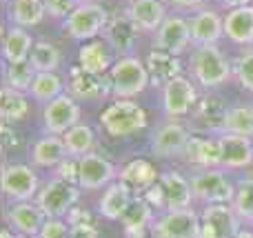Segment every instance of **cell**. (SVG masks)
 <instances>
[{
    "label": "cell",
    "instance_id": "cell-1",
    "mask_svg": "<svg viewBox=\"0 0 253 238\" xmlns=\"http://www.w3.org/2000/svg\"><path fill=\"white\" fill-rule=\"evenodd\" d=\"M187 69L191 74V80L202 89H218L233 80V62L224 56L218 45L191 47Z\"/></svg>",
    "mask_w": 253,
    "mask_h": 238
},
{
    "label": "cell",
    "instance_id": "cell-2",
    "mask_svg": "<svg viewBox=\"0 0 253 238\" xmlns=\"http://www.w3.org/2000/svg\"><path fill=\"white\" fill-rule=\"evenodd\" d=\"M100 125L109 136L114 138H125L131 134L142 132L149 125V116L142 105L135 100H125V98H116L114 102L100 111Z\"/></svg>",
    "mask_w": 253,
    "mask_h": 238
},
{
    "label": "cell",
    "instance_id": "cell-3",
    "mask_svg": "<svg viewBox=\"0 0 253 238\" xmlns=\"http://www.w3.org/2000/svg\"><path fill=\"white\" fill-rule=\"evenodd\" d=\"M107 76H109L114 98H125V100H133L135 96H140L151 85L147 65H144V60H140L135 56L116 58L114 67L109 69Z\"/></svg>",
    "mask_w": 253,
    "mask_h": 238
},
{
    "label": "cell",
    "instance_id": "cell-4",
    "mask_svg": "<svg viewBox=\"0 0 253 238\" xmlns=\"http://www.w3.org/2000/svg\"><path fill=\"white\" fill-rule=\"evenodd\" d=\"M109 18V11L100 2H80L69 18L62 20V31L78 43H89L102 36Z\"/></svg>",
    "mask_w": 253,
    "mask_h": 238
},
{
    "label": "cell",
    "instance_id": "cell-5",
    "mask_svg": "<svg viewBox=\"0 0 253 238\" xmlns=\"http://www.w3.org/2000/svg\"><path fill=\"white\" fill-rule=\"evenodd\" d=\"M193 187V196L205 205H231L236 185L227 176L224 169H193L189 176Z\"/></svg>",
    "mask_w": 253,
    "mask_h": 238
},
{
    "label": "cell",
    "instance_id": "cell-6",
    "mask_svg": "<svg viewBox=\"0 0 253 238\" xmlns=\"http://www.w3.org/2000/svg\"><path fill=\"white\" fill-rule=\"evenodd\" d=\"M198 100H200L198 85L184 74L169 80L162 87V109H165L169 120H178L189 116Z\"/></svg>",
    "mask_w": 253,
    "mask_h": 238
},
{
    "label": "cell",
    "instance_id": "cell-7",
    "mask_svg": "<svg viewBox=\"0 0 253 238\" xmlns=\"http://www.w3.org/2000/svg\"><path fill=\"white\" fill-rule=\"evenodd\" d=\"M78 187L71 185L67 181H60V178H53L49 181L42 190L36 196V205L40 207V212L47 218H62L76 207L78 203Z\"/></svg>",
    "mask_w": 253,
    "mask_h": 238
},
{
    "label": "cell",
    "instance_id": "cell-8",
    "mask_svg": "<svg viewBox=\"0 0 253 238\" xmlns=\"http://www.w3.org/2000/svg\"><path fill=\"white\" fill-rule=\"evenodd\" d=\"M200 214L196 209H169L151 223V238H198Z\"/></svg>",
    "mask_w": 253,
    "mask_h": 238
},
{
    "label": "cell",
    "instance_id": "cell-9",
    "mask_svg": "<svg viewBox=\"0 0 253 238\" xmlns=\"http://www.w3.org/2000/svg\"><path fill=\"white\" fill-rule=\"evenodd\" d=\"M229 114V105L222 96L213 92H207L200 96V100L196 102L191 111V120L196 125V129L205 136H215V134L224 132V120Z\"/></svg>",
    "mask_w": 253,
    "mask_h": 238
},
{
    "label": "cell",
    "instance_id": "cell-10",
    "mask_svg": "<svg viewBox=\"0 0 253 238\" xmlns=\"http://www.w3.org/2000/svg\"><path fill=\"white\" fill-rule=\"evenodd\" d=\"M2 191L13 203H27L40 191V178L34 167L22 163H11L2 167Z\"/></svg>",
    "mask_w": 253,
    "mask_h": 238
},
{
    "label": "cell",
    "instance_id": "cell-11",
    "mask_svg": "<svg viewBox=\"0 0 253 238\" xmlns=\"http://www.w3.org/2000/svg\"><path fill=\"white\" fill-rule=\"evenodd\" d=\"M153 47L171 51L175 56H182L184 51H191V29L189 18L173 11L167 16V20L160 25V29L153 34Z\"/></svg>",
    "mask_w": 253,
    "mask_h": 238
},
{
    "label": "cell",
    "instance_id": "cell-12",
    "mask_svg": "<svg viewBox=\"0 0 253 238\" xmlns=\"http://www.w3.org/2000/svg\"><path fill=\"white\" fill-rule=\"evenodd\" d=\"M65 85H67L69 96H74L76 100H102L107 96H114L109 76L89 74L80 65L69 67Z\"/></svg>",
    "mask_w": 253,
    "mask_h": 238
},
{
    "label": "cell",
    "instance_id": "cell-13",
    "mask_svg": "<svg viewBox=\"0 0 253 238\" xmlns=\"http://www.w3.org/2000/svg\"><path fill=\"white\" fill-rule=\"evenodd\" d=\"M80 123V107L74 96L62 94L42 107V125L49 136H65L71 127Z\"/></svg>",
    "mask_w": 253,
    "mask_h": 238
},
{
    "label": "cell",
    "instance_id": "cell-14",
    "mask_svg": "<svg viewBox=\"0 0 253 238\" xmlns=\"http://www.w3.org/2000/svg\"><path fill=\"white\" fill-rule=\"evenodd\" d=\"M193 134L187 125L180 120H167L156 134H153V154L158 158H180L187 154L189 141Z\"/></svg>",
    "mask_w": 253,
    "mask_h": 238
},
{
    "label": "cell",
    "instance_id": "cell-15",
    "mask_svg": "<svg viewBox=\"0 0 253 238\" xmlns=\"http://www.w3.org/2000/svg\"><path fill=\"white\" fill-rule=\"evenodd\" d=\"M193 47H211L224 38V16L215 9L202 7L200 11L189 16Z\"/></svg>",
    "mask_w": 253,
    "mask_h": 238
},
{
    "label": "cell",
    "instance_id": "cell-16",
    "mask_svg": "<svg viewBox=\"0 0 253 238\" xmlns=\"http://www.w3.org/2000/svg\"><path fill=\"white\" fill-rule=\"evenodd\" d=\"M138 34H140L138 27L126 16V11H123V13H114L109 18L105 31H102V40L109 45L116 56L123 58V56H133L135 36Z\"/></svg>",
    "mask_w": 253,
    "mask_h": 238
},
{
    "label": "cell",
    "instance_id": "cell-17",
    "mask_svg": "<svg viewBox=\"0 0 253 238\" xmlns=\"http://www.w3.org/2000/svg\"><path fill=\"white\" fill-rule=\"evenodd\" d=\"M220 167L224 172L247 169L253 165V141L236 134H220Z\"/></svg>",
    "mask_w": 253,
    "mask_h": 238
},
{
    "label": "cell",
    "instance_id": "cell-18",
    "mask_svg": "<svg viewBox=\"0 0 253 238\" xmlns=\"http://www.w3.org/2000/svg\"><path fill=\"white\" fill-rule=\"evenodd\" d=\"M114 178L116 167L109 158L96 151L80 158V187L83 190H102V187L107 190L111 183H116Z\"/></svg>",
    "mask_w": 253,
    "mask_h": 238
},
{
    "label": "cell",
    "instance_id": "cell-19",
    "mask_svg": "<svg viewBox=\"0 0 253 238\" xmlns=\"http://www.w3.org/2000/svg\"><path fill=\"white\" fill-rule=\"evenodd\" d=\"M224 16V38L242 49L253 47V4L229 9Z\"/></svg>",
    "mask_w": 253,
    "mask_h": 238
},
{
    "label": "cell",
    "instance_id": "cell-20",
    "mask_svg": "<svg viewBox=\"0 0 253 238\" xmlns=\"http://www.w3.org/2000/svg\"><path fill=\"white\" fill-rule=\"evenodd\" d=\"M125 11L138 27V31H144V34H156L169 16L162 0H133V2H126Z\"/></svg>",
    "mask_w": 253,
    "mask_h": 238
},
{
    "label": "cell",
    "instance_id": "cell-21",
    "mask_svg": "<svg viewBox=\"0 0 253 238\" xmlns=\"http://www.w3.org/2000/svg\"><path fill=\"white\" fill-rule=\"evenodd\" d=\"M44 214L40 212L38 205L34 203H13L11 207L7 209V223L18 236L22 238H36L42 230L44 223Z\"/></svg>",
    "mask_w": 253,
    "mask_h": 238
},
{
    "label": "cell",
    "instance_id": "cell-22",
    "mask_svg": "<svg viewBox=\"0 0 253 238\" xmlns=\"http://www.w3.org/2000/svg\"><path fill=\"white\" fill-rule=\"evenodd\" d=\"M160 185L162 191H165V207L167 212L169 209H189L193 203V187L191 181L184 178L180 172H162L160 174Z\"/></svg>",
    "mask_w": 253,
    "mask_h": 238
},
{
    "label": "cell",
    "instance_id": "cell-23",
    "mask_svg": "<svg viewBox=\"0 0 253 238\" xmlns=\"http://www.w3.org/2000/svg\"><path fill=\"white\" fill-rule=\"evenodd\" d=\"M116 58L111 47L105 43V40L96 38V40H89V43H83L78 49V65L83 67L84 71L89 74H96V76H107L109 69L114 67Z\"/></svg>",
    "mask_w": 253,
    "mask_h": 238
},
{
    "label": "cell",
    "instance_id": "cell-24",
    "mask_svg": "<svg viewBox=\"0 0 253 238\" xmlns=\"http://www.w3.org/2000/svg\"><path fill=\"white\" fill-rule=\"evenodd\" d=\"M144 65H147V71L151 76V85H156V87L158 85L165 87L169 80L182 76V60H180V56L165 51V49L151 47V51L147 53Z\"/></svg>",
    "mask_w": 253,
    "mask_h": 238
},
{
    "label": "cell",
    "instance_id": "cell-25",
    "mask_svg": "<svg viewBox=\"0 0 253 238\" xmlns=\"http://www.w3.org/2000/svg\"><path fill=\"white\" fill-rule=\"evenodd\" d=\"M184 158L193 165V169H218L220 167L218 136H205V134H196V136H191Z\"/></svg>",
    "mask_w": 253,
    "mask_h": 238
},
{
    "label": "cell",
    "instance_id": "cell-26",
    "mask_svg": "<svg viewBox=\"0 0 253 238\" xmlns=\"http://www.w3.org/2000/svg\"><path fill=\"white\" fill-rule=\"evenodd\" d=\"M200 218L215 232L218 238H236L238 232L242 230L240 218L231 205H205Z\"/></svg>",
    "mask_w": 253,
    "mask_h": 238
},
{
    "label": "cell",
    "instance_id": "cell-27",
    "mask_svg": "<svg viewBox=\"0 0 253 238\" xmlns=\"http://www.w3.org/2000/svg\"><path fill=\"white\" fill-rule=\"evenodd\" d=\"M131 200H133L131 187L125 185L123 181H116V183H111L105 190V194L100 196V200H98V212H100V216L107 218V221H123Z\"/></svg>",
    "mask_w": 253,
    "mask_h": 238
},
{
    "label": "cell",
    "instance_id": "cell-28",
    "mask_svg": "<svg viewBox=\"0 0 253 238\" xmlns=\"http://www.w3.org/2000/svg\"><path fill=\"white\" fill-rule=\"evenodd\" d=\"M120 181L125 185L131 187V191H138V194H144L149 187H153L158 181H160V174H158L156 165L149 163L147 158H133L120 169Z\"/></svg>",
    "mask_w": 253,
    "mask_h": 238
},
{
    "label": "cell",
    "instance_id": "cell-29",
    "mask_svg": "<svg viewBox=\"0 0 253 238\" xmlns=\"http://www.w3.org/2000/svg\"><path fill=\"white\" fill-rule=\"evenodd\" d=\"M34 36L27 29L16 25H7L4 27V36H2V58L4 62H25L29 60L31 49H34Z\"/></svg>",
    "mask_w": 253,
    "mask_h": 238
},
{
    "label": "cell",
    "instance_id": "cell-30",
    "mask_svg": "<svg viewBox=\"0 0 253 238\" xmlns=\"http://www.w3.org/2000/svg\"><path fill=\"white\" fill-rule=\"evenodd\" d=\"M44 18H47V9L42 0H11L7 4L9 25L29 29V27H38Z\"/></svg>",
    "mask_w": 253,
    "mask_h": 238
},
{
    "label": "cell",
    "instance_id": "cell-31",
    "mask_svg": "<svg viewBox=\"0 0 253 238\" xmlns=\"http://www.w3.org/2000/svg\"><path fill=\"white\" fill-rule=\"evenodd\" d=\"M67 158V147L62 136H49L44 134L38 138L31 149V163L36 167H58L62 160Z\"/></svg>",
    "mask_w": 253,
    "mask_h": 238
},
{
    "label": "cell",
    "instance_id": "cell-32",
    "mask_svg": "<svg viewBox=\"0 0 253 238\" xmlns=\"http://www.w3.org/2000/svg\"><path fill=\"white\" fill-rule=\"evenodd\" d=\"M29 94L16 92V89L2 85L0 89V116H2V123L7 125H16L29 114Z\"/></svg>",
    "mask_w": 253,
    "mask_h": 238
},
{
    "label": "cell",
    "instance_id": "cell-33",
    "mask_svg": "<svg viewBox=\"0 0 253 238\" xmlns=\"http://www.w3.org/2000/svg\"><path fill=\"white\" fill-rule=\"evenodd\" d=\"M151 205L140 196V198H133L129 205V209L123 216V227L129 238H142L147 227L151 225Z\"/></svg>",
    "mask_w": 253,
    "mask_h": 238
},
{
    "label": "cell",
    "instance_id": "cell-34",
    "mask_svg": "<svg viewBox=\"0 0 253 238\" xmlns=\"http://www.w3.org/2000/svg\"><path fill=\"white\" fill-rule=\"evenodd\" d=\"M65 89H67V85H65V80L60 78V74H56V71H53V74H38L29 89V98L44 107L51 100L60 98L62 94H65Z\"/></svg>",
    "mask_w": 253,
    "mask_h": 238
},
{
    "label": "cell",
    "instance_id": "cell-35",
    "mask_svg": "<svg viewBox=\"0 0 253 238\" xmlns=\"http://www.w3.org/2000/svg\"><path fill=\"white\" fill-rule=\"evenodd\" d=\"M67 147V156L69 158H83V156L91 154L93 145H96V134L87 123H78L76 127H71L69 132L62 136Z\"/></svg>",
    "mask_w": 253,
    "mask_h": 238
},
{
    "label": "cell",
    "instance_id": "cell-36",
    "mask_svg": "<svg viewBox=\"0 0 253 238\" xmlns=\"http://www.w3.org/2000/svg\"><path fill=\"white\" fill-rule=\"evenodd\" d=\"M29 62L34 65V69L38 74H53L60 69L62 53L51 40H36L34 49H31Z\"/></svg>",
    "mask_w": 253,
    "mask_h": 238
},
{
    "label": "cell",
    "instance_id": "cell-37",
    "mask_svg": "<svg viewBox=\"0 0 253 238\" xmlns=\"http://www.w3.org/2000/svg\"><path fill=\"white\" fill-rule=\"evenodd\" d=\"M222 134H236V136H245L253 141V105L251 102H238V105L229 107Z\"/></svg>",
    "mask_w": 253,
    "mask_h": 238
},
{
    "label": "cell",
    "instance_id": "cell-38",
    "mask_svg": "<svg viewBox=\"0 0 253 238\" xmlns=\"http://www.w3.org/2000/svg\"><path fill=\"white\" fill-rule=\"evenodd\" d=\"M36 76L38 71L34 69L29 60L25 62H4V76H2V85L7 87L16 89V92H22V94H29L31 85H34Z\"/></svg>",
    "mask_w": 253,
    "mask_h": 238
},
{
    "label": "cell",
    "instance_id": "cell-39",
    "mask_svg": "<svg viewBox=\"0 0 253 238\" xmlns=\"http://www.w3.org/2000/svg\"><path fill=\"white\" fill-rule=\"evenodd\" d=\"M231 207L236 209L240 223L253 225V176H245L238 181Z\"/></svg>",
    "mask_w": 253,
    "mask_h": 238
},
{
    "label": "cell",
    "instance_id": "cell-40",
    "mask_svg": "<svg viewBox=\"0 0 253 238\" xmlns=\"http://www.w3.org/2000/svg\"><path fill=\"white\" fill-rule=\"evenodd\" d=\"M233 80L245 92L253 94V47L242 49L233 60Z\"/></svg>",
    "mask_w": 253,
    "mask_h": 238
},
{
    "label": "cell",
    "instance_id": "cell-41",
    "mask_svg": "<svg viewBox=\"0 0 253 238\" xmlns=\"http://www.w3.org/2000/svg\"><path fill=\"white\" fill-rule=\"evenodd\" d=\"M47 16H51L53 20H67L69 13L80 4V0H42Z\"/></svg>",
    "mask_w": 253,
    "mask_h": 238
},
{
    "label": "cell",
    "instance_id": "cell-42",
    "mask_svg": "<svg viewBox=\"0 0 253 238\" xmlns=\"http://www.w3.org/2000/svg\"><path fill=\"white\" fill-rule=\"evenodd\" d=\"M71 225L62 218H44L38 238H69Z\"/></svg>",
    "mask_w": 253,
    "mask_h": 238
},
{
    "label": "cell",
    "instance_id": "cell-43",
    "mask_svg": "<svg viewBox=\"0 0 253 238\" xmlns=\"http://www.w3.org/2000/svg\"><path fill=\"white\" fill-rule=\"evenodd\" d=\"M67 223L71 227H80V225H93V216L89 209L83 207H74L69 214H67Z\"/></svg>",
    "mask_w": 253,
    "mask_h": 238
},
{
    "label": "cell",
    "instance_id": "cell-44",
    "mask_svg": "<svg viewBox=\"0 0 253 238\" xmlns=\"http://www.w3.org/2000/svg\"><path fill=\"white\" fill-rule=\"evenodd\" d=\"M142 198L147 200L151 207H158V209H167L165 207V191H162V185H160V181L156 183L153 187H149L147 191L142 194Z\"/></svg>",
    "mask_w": 253,
    "mask_h": 238
},
{
    "label": "cell",
    "instance_id": "cell-45",
    "mask_svg": "<svg viewBox=\"0 0 253 238\" xmlns=\"http://www.w3.org/2000/svg\"><path fill=\"white\" fill-rule=\"evenodd\" d=\"M0 136H2V149L4 151L16 149V147L20 145V136H18L16 129L7 123H2V127H0Z\"/></svg>",
    "mask_w": 253,
    "mask_h": 238
},
{
    "label": "cell",
    "instance_id": "cell-46",
    "mask_svg": "<svg viewBox=\"0 0 253 238\" xmlns=\"http://www.w3.org/2000/svg\"><path fill=\"white\" fill-rule=\"evenodd\" d=\"M169 2H171V7L173 9H178V13H182V11L196 13V11H200V9L205 7L207 0H169Z\"/></svg>",
    "mask_w": 253,
    "mask_h": 238
},
{
    "label": "cell",
    "instance_id": "cell-47",
    "mask_svg": "<svg viewBox=\"0 0 253 238\" xmlns=\"http://www.w3.org/2000/svg\"><path fill=\"white\" fill-rule=\"evenodd\" d=\"M69 238H98L96 225H80V227H71Z\"/></svg>",
    "mask_w": 253,
    "mask_h": 238
},
{
    "label": "cell",
    "instance_id": "cell-48",
    "mask_svg": "<svg viewBox=\"0 0 253 238\" xmlns=\"http://www.w3.org/2000/svg\"><path fill=\"white\" fill-rule=\"evenodd\" d=\"M218 4H222L224 9H238V7H247V4H253V0H218Z\"/></svg>",
    "mask_w": 253,
    "mask_h": 238
},
{
    "label": "cell",
    "instance_id": "cell-49",
    "mask_svg": "<svg viewBox=\"0 0 253 238\" xmlns=\"http://www.w3.org/2000/svg\"><path fill=\"white\" fill-rule=\"evenodd\" d=\"M0 238H22V236H18L16 232H11V230H2L0 232Z\"/></svg>",
    "mask_w": 253,
    "mask_h": 238
},
{
    "label": "cell",
    "instance_id": "cell-50",
    "mask_svg": "<svg viewBox=\"0 0 253 238\" xmlns=\"http://www.w3.org/2000/svg\"><path fill=\"white\" fill-rule=\"evenodd\" d=\"M236 238H253V232L251 230H247V227H242L240 232H238V236Z\"/></svg>",
    "mask_w": 253,
    "mask_h": 238
},
{
    "label": "cell",
    "instance_id": "cell-51",
    "mask_svg": "<svg viewBox=\"0 0 253 238\" xmlns=\"http://www.w3.org/2000/svg\"><path fill=\"white\" fill-rule=\"evenodd\" d=\"M80 2H102V0H80Z\"/></svg>",
    "mask_w": 253,
    "mask_h": 238
},
{
    "label": "cell",
    "instance_id": "cell-52",
    "mask_svg": "<svg viewBox=\"0 0 253 238\" xmlns=\"http://www.w3.org/2000/svg\"><path fill=\"white\" fill-rule=\"evenodd\" d=\"M4 2H7V4H9V2H11V0H4Z\"/></svg>",
    "mask_w": 253,
    "mask_h": 238
},
{
    "label": "cell",
    "instance_id": "cell-53",
    "mask_svg": "<svg viewBox=\"0 0 253 238\" xmlns=\"http://www.w3.org/2000/svg\"><path fill=\"white\" fill-rule=\"evenodd\" d=\"M126 2H133V0H126Z\"/></svg>",
    "mask_w": 253,
    "mask_h": 238
}]
</instances>
